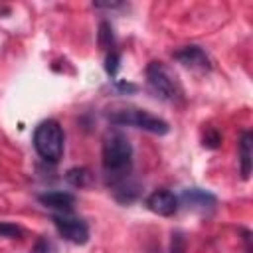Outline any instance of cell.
I'll return each instance as SVG.
<instances>
[{
    "label": "cell",
    "mask_w": 253,
    "mask_h": 253,
    "mask_svg": "<svg viewBox=\"0 0 253 253\" xmlns=\"http://www.w3.org/2000/svg\"><path fill=\"white\" fill-rule=\"evenodd\" d=\"M103 172L109 186H115L117 182L128 178L130 166H132V146L128 138L121 132H111L103 140V152H101Z\"/></svg>",
    "instance_id": "cell-1"
},
{
    "label": "cell",
    "mask_w": 253,
    "mask_h": 253,
    "mask_svg": "<svg viewBox=\"0 0 253 253\" xmlns=\"http://www.w3.org/2000/svg\"><path fill=\"white\" fill-rule=\"evenodd\" d=\"M113 188V196L117 202L121 204H132L138 196H140V184L138 182H132L130 178H125L121 182H117Z\"/></svg>",
    "instance_id": "cell-10"
},
{
    "label": "cell",
    "mask_w": 253,
    "mask_h": 253,
    "mask_svg": "<svg viewBox=\"0 0 253 253\" xmlns=\"http://www.w3.org/2000/svg\"><path fill=\"white\" fill-rule=\"evenodd\" d=\"M239 158H241V178L247 180L251 176V162H253V134L245 130L239 140Z\"/></svg>",
    "instance_id": "cell-11"
},
{
    "label": "cell",
    "mask_w": 253,
    "mask_h": 253,
    "mask_svg": "<svg viewBox=\"0 0 253 253\" xmlns=\"http://www.w3.org/2000/svg\"><path fill=\"white\" fill-rule=\"evenodd\" d=\"M32 253H49V243H47L43 237H40V239L34 243Z\"/></svg>",
    "instance_id": "cell-18"
},
{
    "label": "cell",
    "mask_w": 253,
    "mask_h": 253,
    "mask_svg": "<svg viewBox=\"0 0 253 253\" xmlns=\"http://www.w3.org/2000/svg\"><path fill=\"white\" fill-rule=\"evenodd\" d=\"M22 227H18L16 223L10 221H0V237H10V239H18L22 237Z\"/></svg>",
    "instance_id": "cell-14"
},
{
    "label": "cell",
    "mask_w": 253,
    "mask_h": 253,
    "mask_svg": "<svg viewBox=\"0 0 253 253\" xmlns=\"http://www.w3.org/2000/svg\"><path fill=\"white\" fill-rule=\"evenodd\" d=\"M174 59H178L182 65L192 67V69H210V57L206 55V51L200 45H184L182 49L174 51Z\"/></svg>",
    "instance_id": "cell-7"
},
{
    "label": "cell",
    "mask_w": 253,
    "mask_h": 253,
    "mask_svg": "<svg viewBox=\"0 0 253 253\" xmlns=\"http://www.w3.org/2000/svg\"><path fill=\"white\" fill-rule=\"evenodd\" d=\"M38 200L45 208L59 210L61 213H69L73 204H75V196L69 194V192H45V194H40Z\"/></svg>",
    "instance_id": "cell-9"
},
{
    "label": "cell",
    "mask_w": 253,
    "mask_h": 253,
    "mask_svg": "<svg viewBox=\"0 0 253 253\" xmlns=\"http://www.w3.org/2000/svg\"><path fill=\"white\" fill-rule=\"evenodd\" d=\"M99 45L101 47H109L113 43V28L109 22H101L99 24Z\"/></svg>",
    "instance_id": "cell-13"
},
{
    "label": "cell",
    "mask_w": 253,
    "mask_h": 253,
    "mask_svg": "<svg viewBox=\"0 0 253 253\" xmlns=\"http://www.w3.org/2000/svg\"><path fill=\"white\" fill-rule=\"evenodd\" d=\"M170 253H184V239L180 233L172 235V245H170Z\"/></svg>",
    "instance_id": "cell-17"
},
{
    "label": "cell",
    "mask_w": 253,
    "mask_h": 253,
    "mask_svg": "<svg viewBox=\"0 0 253 253\" xmlns=\"http://www.w3.org/2000/svg\"><path fill=\"white\" fill-rule=\"evenodd\" d=\"M109 121L117 126H136L154 134H166L170 130L168 123L160 117L150 115L144 109H136V107H123L119 111H113L109 115Z\"/></svg>",
    "instance_id": "cell-3"
},
{
    "label": "cell",
    "mask_w": 253,
    "mask_h": 253,
    "mask_svg": "<svg viewBox=\"0 0 253 253\" xmlns=\"http://www.w3.org/2000/svg\"><path fill=\"white\" fill-rule=\"evenodd\" d=\"M182 202L192 208V210H200V211H206V210H213V206L217 204L215 196L208 190H202V188H188L182 192Z\"/></svg>",
    "instance_id": "cell-8"
},
{
    "label": "cell",
    "mask_w": 253,
    "mask_h": 253,
    "mask_svg": "<svg viewBox=\"0 0 253 253\" xmlns=\"http://www.w3.org/2000/svg\"><path fill=\"white\" fill-rule=\"evenodd\" d=\"M53 225L63 239L75 245H85L89 241V225L81 217H75L71 213H55Z\"/></svg>",
    "instance_id": "cell-5"
},
{
    "label": "cell",
    "mask_w": 253,
    "mask_h": 253,
    "mask_svg": "<svg viewBox=\"0 0 253 253\" xmlns=\"http://www.w3.org/2000/svg\"><path fill=\"white\" fill-rule=\"evenodd\" d=\"M152 253H160V251H152Z\"/></svg>",
    "instance_id": "cell-20"
},
{
    "label": "cell",
    "mask_w": 253,
    "mask_h": 253,
    "mask_svg": "<svg viewBox=\"0 0 253 253\" xmlns=\"http://www.w3.org/2000/svg\"><path fill=\"white\" fill-rule=\"evenodd\" d=\"M146 206L150 211L166 217L178 211V198L170 190H156L146 198Z\"/></svg>",
    "instance_id": "cell-6"
},
{
    "label": "cell",
    "mask_w": 253,
    "mask_h": 253,
    "mask_svg": "<svg viewBox=\"0 0 253 253\" xmlns=\"http://www.w3.org/2000/svg\"><path fill=\"white\" fill-rule=\"evenodd\" d=\"M146 81H148L150 91L164 101H178L182 97V87H180L176 75H172L170 69L162 61H150L148 63Z\"/></svg>",
    "instance_id": "cell-4"
},
{
    "label": "cell",
    "mask_w": 253,
    "mask_h": 253,
    "mask_svg": "<svg viewBox=\"0 0 253 253\" xmlns=\"http://www.w3.org/2000/svg\"><path fill=\"white\" fill-rule=\"evenodd\" d=\"M117 87L123 89V91H136V85H130V83H125V81H117Z\"/></svg>",
    "instance_id": "cell-19"
},
{
    "label": "cell",
    "mask_w": 253,
    "mask_h": 253,
    "mask_svg": "<svg viewBox=\"0 0 253 253\" xmlns=\"http://www.w3.org/2000/svg\"><path fill=\"white\" fill-rule=\"evenodd\" d=\"M65 180H67L71 186H75V188H83V186H87V184L91 182V172H89V168H85V166H75V168L67 170Z\"/></svg>",
    "instance_id": "cell-12"
},
{
    "label": "cell",
    "mask_w": 253,
    "mask_h": 253,
    "mask_svg": "<svg viewBox=\"0 0 253 253\" xmlns=\"http://www.w3.org/2000/svg\"><path fill=\"white\" fill-rule=\"evenodd\" d=\"M119 61H121V55H119L117 51H111V53L107 55V59H105V71H107L111 77L117 75V71H119Z\"/></svg>",
    "instance_id": "cell-16"
},
{
    "label": "cell",
    "mask_w": 253,
    "mask_h": 253,
    "mask_svg": "<svg viewBox=\"0 0 253 253\" xmlns=\"http://www.w3.org/2000/svg\"><path fill=\"white\" fill-rule=\"evenodd\" d=\"M219 142H221L219 132H217L213 126H208V128H206V134H204V146H208V148H217Z\"/></svg>",
    "instance_id": "cell-15"
},
{
    "label": "cell",
    "mask_w": 253,
    "mask_h": 253,
    "mask_svg": "<svg viewBox=\"0 0 253 253\" xmlns=\"http://www.w3.org/2000/svg\"><path fill=\"white\" fill-rule=\"evenodd\" d=\"M34 148L45 162H59L63 156V130L57 121H42L34 130Z\"/></svg>",
    "instance_id": "cell-2"
}]
</instances>
